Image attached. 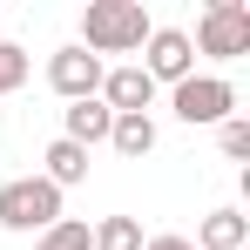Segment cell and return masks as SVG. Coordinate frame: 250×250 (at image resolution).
<instances>
[{"label":"cell","instance_id":"obj_1","mask_svg":"<svg viewBox=\"0 0 250 250\" xmlns=\"http://www.w3.org/2000/svg\"><path fill=\"white\" fill-rule=\"evenodd\" d=\"M149 41V14L142 0H88L82 7V47L102 61V54H128V47Z\"/></svg>","mask_w":250,"mask_h":250},{"label":"cell","instance_id":"obj_2","mask_svg":"<svg viewBox=\"0 0 250 250\" xmlns=\"http://www.w3.org/2000/svg\"><path fill=\"white\" fill-rule=\"evenodd\" d=\"M0 223H7V230H47V223H61V189H54L47 176L0 183Z\"/></svg>","mask_w":250,"mask_h":250},{"label":"cell","instance_id":"obj_3","mask_svg":"<svg viewBox=\"0 0 250 250\" xmlns=\"http://www.w3.org/2000/svg\"><path fill=\"white\" fill-rule=\"evenodd\" d=\"M196 54H216V61H230V54H250V7L244 0H216L203 21H196Z\"/></svg>","mask_w":250,"mask_h":250},{"label":"cell","instance_id":"obj_4","mask_svg":"<svg viewBox=\"0 0 250 250\" xmlns=\"http://www.w3.org/2000/svg\"><path fill=\"white\" fill-rule=\"evenodd\" d=\"M230 108H237V88L223 82V75H183V82H176V115L189 128L230 122Z\"/></svg>","mask_w":250,"mask_h":250},{"label":"cell","instance_id":"obj_5","mask_svg":"<svg viewBox=\"0 0 250 250\" xmlns=\"http://www.w3.org/2000/svg\"><path fill=\"white\" fill-rule=\"evenodd\" d=\"M102 75H108V68H102L88 47H61V54L47 61V88H54V95H68V102H88V95L102 88Z\"/></svg>","mask_w":250,"mask_h":250},{"label":"cell","instance_id":"obj_6","mask_svg":"<svg viewBox=\"0 0 250 250\" xmlns=\"http://www.w3.org/2000/svg\"><path fill=\"white\" fill-rule=\"evenodd\" d=\"M149 61H142V75L149 82H183L189 75V61H196V47H189V34L183 27H149Z\"/></svg>","mask_w":250,"mask_h":250},{"label":"cell","instance_id":"obj_7","mask_svg":"<svg viewBox=\"0 0 250 250\" xmlns=\"http://www.w3.org/2000/svg\"><path fill=\"white\" fill-rule=\"evenodd\" d=\"M149 95H156V82H149L142 68H115V75H102V102H108V115H142Z\"/></svg>","mask_w":250,"mask_h":250},{"label":"cell","instance_id":"obj_8","mask_svg":"<svg viewBox=\"0 0 250 250\" xmlns=\"http://www.w3.org/2000/svg\"><path fill=\"white\" fill-rule=\"evenodd\" d=\"M108 122H115V115H108V102H102V95H88V102H75V108H68V142H108Z\"/></svg>","mask_w":250,"mask_h":250},{"label":"cell","instance_id":"obj_9","mask_svg":"<svg viewBox=\"0 0 250 250\" xmlns=\"http://www.w3.org/2000/svg\"><path fill=\"white\" fill-rule=\"evenodd\" d=\"M41 163H47V183H54V189H68V183H82V176H88V149L61 135V142H47Z\"/></svg>","mask_w":250,"mask_h":250},{"label":"cell","instance_id":"obj_10","mask_svg":"<svg viewBox=\"0 0 250 250\" xmlns=\"http://www.w3.org/2000/svg\"><path fill=\"white\" fill-rule=\"evenodd\" d=\"M237 244H244V209H209L196 230V250H237Z\"/></svg>","mask_w":250,"mask_h":250},{"label":"cell","instance_id":"obj_11","mask_svg":"<svg viewBox=\"0 0 250 250\" xmlns=\"http://www.w3.org/2000/svg\"><path fill=\"white\" fill-rule=\"evenodd\" d=\"M108 142H115L122 156H149V149H156V122H149V115H115V122H108Z\"/></svg>","mask_w":250,"mask_h":250},{"label":"cell","instance_id":"obj_12","mask_svg":"<svg viewBox=\"0 0 250 250\" xmlns=\"http://www.w3.org/2000/svg\"><path fill=\"white\" fill-rule=\"evenodd\" d=\"M88 244L95 250H142V230H135V216H102L88 230Z\"/></svg>","mask_w":250,"mask_h":250},{"label":"cell","instance_id":"obj_13","mask_svg":"<svg viewBox=\"0 0 250 250\" xmlns=\"http://www.w3.org/2000/svg\"><path fill=\"white\" fill-rule=\"evenodd\" d=\"M34 250H95V244H88V223H82V216H61V223H47V230H41V244H34Z\"/></svg>","mask_w":250,"mask_h":250},{"label":"cell","instance_id":"obj_14","mask_svg":"<svg viewBox=\"0 0 250 250\" xmlns=\"http://www.w3.org/2000/svg\"><path fill=\"white\" fill-rule=\"evenodd\" d=\"M21 82H27V47L0 41V95H7V88H21Z\"/></svg>","mask_w":250,"mask_h":250},{"label":"cell","instance_id":"obj_15","mask_svg":"<svg viewBox=\"0 0 250 250\" xmlns=\"http://www.w3.org/2000/svg\"><path fill=\"white\" fill-rule=\"evenodd\" d=\"M216 142H223V156H250V122H244V115L216 122Z\"/></svg>","mask_w":250,"mask_h":250},{"label":"cell","instance_id":"obj_16","mask_svg":"<svg viewBox=\"0 0 250 250\" xmlns=\"http://www.w3.org/2000/svg\"><path fill=\"white\" fill-rule=\"evenodd\" d=\"M142 250H196V244H189V237H176V230H163V237H149Z\"/></svg>","mask_w":250,"mask_h":250}]
</instances>
